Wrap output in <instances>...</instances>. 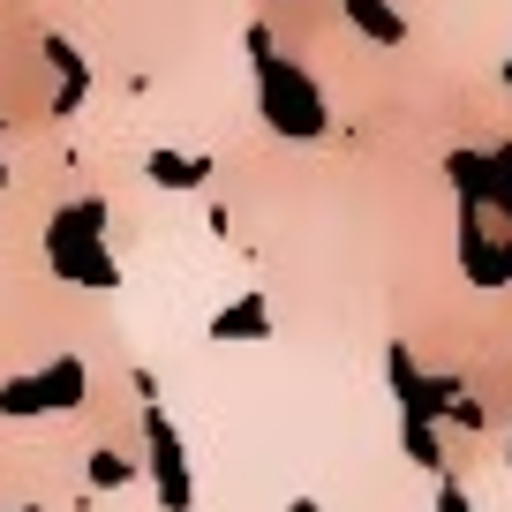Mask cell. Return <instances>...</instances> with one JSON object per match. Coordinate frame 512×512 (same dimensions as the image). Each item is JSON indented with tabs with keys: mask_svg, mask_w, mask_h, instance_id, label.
<instances>
[{
	"mask_svg": "<svg viewBox=\"0 0 512 512\" xmlns=\"http://www.w3.org/2000/svg\"><path fill=\"white\" fill-rule=\"evenodd\" d=\"M76 400H83V362H76V354L53 362L46 377L0 384V415H46V407H76Z\"/></svg>",
	"mask_w": 512,
	"mask_h": 512,
	"instance_id": "cell-1",
	"label": "cell"
},
{
	"mask_svg": "<svg viewBox=\"0 0 512 512\" xmlns=\"http://www.w3.org/2000/svg\"><path fill=\"white\" fill-rule=\"evenodd\" d=\"M144 437H151V475H159V497L166 512H189V467H181V437L166 415H144Z\"/></svg>",
	"mask_w": 512,
	"mask_h": 512,
	"instance_id": "cell-2",
	"label": "cell"
},
{
	"mask_svg": "<svg viewBox=\"0 0 512 512\" xmlns=\"http://www.w3.org/2000/svg\"><path fill=\"white\" fill-rule=\"evenodd\" d=\"M46 61L61 68V98H53V106H61V113H68V106H83V91H91V68H83V53L68 46L61 31H46Z\"/></svg>",
	"mask_w": 512,
	"mask_h": 512,
	"instance_id": "cell-3",
	"label": "cell"
},
{
	"mask_svg": "<svg viewBox=\"0 0 512 512\" xmlns=\"http://www.w3.org/2000/svg\"><path fill=\"white\" fill-rule=\"evenodd\" d=\"M339 8H347V16L362 23V31L377 38V46H400V38H407V31H400V16H392L384 0H339Z\"/></svg>",
	"mask_w": 512,
	"mask_h": 512,
	"instance_id": "cell-4",
	"label": "cell"
},
{
	"mask_svg": "<svg viewBox=\"0 0 512 512\" xmlns=\"http://www.w3.org/2000/svg\"><path fill=\"white\" fill-rule=\"evenodd\" d=\"M219 339H264V302H241V309H219V324H211Z\"/></svg>",
	"mask_w": 512,
	"mask_h": 512,
	"instance_id": "cell-5",
	"label": "cell"
},
{
	"mask_svg": "<svg viewBox=\"0 0 512 512\" xmlns=\"http://www.w3.org/2000/svg\"><path fill=\"white\" fill-rule=\"evenodd\" d=\"M151 181H174V189H189V181H204V159H174V151H159V159H151Z\"/></svg>",
	"mask_w": 512,
	"mask_h": 512,
	"instance_id": "cell-6",
	"label": "cell"
},
{
	"mask_svg": "<svg viewBox=\"0 0 512 512\" xmlns=\"http://www.w3.org/2000/svg\"><path fill=\"white\" fill-rule=\"evenodd\" d=\"M91 482L98 490H121V482H136V467H128L121 452H91Z\"/></svg>",
	"mask_w": 512,
	"mask_h": 512,
	"instance_id": "cell-7",
	"label": "cell"
},
{
	"mask_svg": "<svg viewBox=\"0 0 512 512\" xmlns=\"http://www.w3.org/2000/svg\"><path fill=\"white\" fill-rule=\"evenodd\" d=\"M445 512H460V490H445Z\"/></svg>",
	"mask_w": 512,
	"mask_h": 512,
	"instance_id": "cell-8",
	"label": "cell"
},
{
	"mask_svg": "<svg viewBox=\"0 0 512 512\" xmlns=\"http://www.w3.org/2000/svg\"><path fill=\"white\" fill-rule=\"evenodd\" d=\"M31 512H38V505H31Z\"/></svg>",
	"mask_w": 512,
	"mask_h": 512,
	"instance_id": "cell-9",
	"label": "cell"
}]
</instances>
